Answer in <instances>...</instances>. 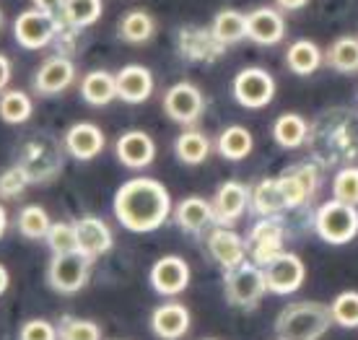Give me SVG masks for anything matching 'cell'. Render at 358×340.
<instances>
[{"instance_id":"ac0fdd59","label":"cell","mask_w":358,"mask_h":340,"mask_svg":"<svg viewBox=\"0 0 358 340\" xmlns=\"http://www.w3.org/2000/svg\"><path fill=\"white\" fill-rule=\"evenodd\" d=\"M283 34H286V24L275 8H257L247 13V39L270 47L278 45Z\"/></svg>"},{"instance_id":"52a82bcc","label":"cell","mask_w":358,"mask_h":340,"mask_svg":"<svg viewBox=\"0 0 358 340\" xmlns=\"http://www.w3.org/2000/svg\"><path fill=\"white\" fill-rule=\"evenodd\" d=\"M275 97V81L268 71L262 68H244L234 78V99L247 109L268 107Z\"/></svg>"},{"instance_id":"b9f144b4","label":"cell","mask_w":358,"mask_h":340,"mask_svg":"<svg viewBox=\"0 0 358 340\" xmlns=\"http://www.w3.org/2000/svg\"><path fill=\"white\" fill-rule=\"evenodd\" d=\"M8 81H10V60L6 55H0V94L6 91Z\"/></svg>"},{"instance_id":"d6986e66","label":"cell","mask_w":358,"mask_h":340,"mask_svg":"<svg viewBox=\"0 0 358 340\" xmlns=\"http://www.w3.org/2000/svg\"><path fill=\"white\" fill-rule=\"evenodd\" d=\"M208 252H210V257L218 262V265H224L226 270L236 268V265H242L244 262V239L239 236L236 232L231 229H213L210 236H208Z\"/></svg>"},{"instance_id":"6da1fadb","label":"cell","mask_w":358,"mask_h":340,"mask_svg":"<svg viewBox=\"0 0 358 340\" xmlns=\"http://www.w3.org/2000/svg\"><path fill=\"white\" fill-rule=\"evenodd\" d=\"M115 215L127 232L148 234L166 224L171 215L169 190L151 177L125 182L115 195Z\"/></svg>"},{"instance_id":"30bf717a","label":"cell","mask_w":358,"mask_h":340,"mask_svg":"<svg viewBox=\"0 0 358 340\" xmlns=\"http://www.w3.org/2000/svg\"><path fill=\"white\" fill-rule=\"evenodd\" d=\"M151 286L164 296H177L189 286V265L177 255L156 260L151 268Z\"/></svg>"},{"instance_id":"ba28073f","label":"cell","mask_w":358,"mask_h":340,"mask_svg":"<svg viewBox=\"0 0 358 340\" xmlns=\"http://www.w3.org/2000/svg\"><path fill=\"white\" fill-rule=\"evenodd\" d=\"M306 268L304 262L291 255V252H280L275 260H270L265 265V281H268V291L273 294H294L296 288L304 283Z\"/></svg>"},{"instance_id":"9c48e42d","label":"cell","mask_w":358,"mask_h":340,"mask_svg":"<svg viewBox=\"0 0 358 340\" xmlns=\"http://www.w3.org/2000/svg\"><path fill=\"white\" fill-rule=\"evenodd\" d=\"M164 112L174 120V122H182V125H189L195 122L200 112H203V94L197 86L182 81L174 83L166 94H164Z\"/></svg>"},{"instance_id":"8992f818","label":"cell","mask_w":358,"mask_h":340,"mask_svg":"<svg viewBox=\"0 0 358 340\" xmlns=\"http://www.w3.org/2000/svg\"><path fill=\"white\" fill-rule=\"evenodd\" d=\"M13 34L24 50H45L57 34V18L39 8L24 10L13 21Z\"/></svg>"},{"instance_id":"44dd1931","label":"cell","mask_w":358,"mask_h":340,"mask_svg":"<svg viewBox=\"0 0 358 340\" xmlns=\"http://www.w3.org/2000/svg\"><path fill=\"white\" fill-rule=\"evenodd\" d=\"M153 332L162 340H179L189 330V312L182 304H164L151 317Z\"/></svg>"},{"instance_id":"4316f807","label":"cell","mask_w":358,"mask_h":340,"mask_svg":"<svg viewBox=\"0 0 358 340\" xmlns=\"http://www.w3.org/2000/svg\"><path fill=\"white\" fill-rule=\"evenodd\" d=\"M252 208L260 215H278L280 211H286L288 203L278 179H262L260 185L252 190Z\"/></svg>"},{"instance_id":"8fae6325","label":"cell","mask_w":358,"mask_h":340,"mask_svg":"<svg viewBox=\"0 0 358 340\" xmlns=\"http://www.w3.org/2000/svg\"><path fill=\"white\" fill-rule=\"evenodd\" d=\"M283 252V229L275 218H262L260 224L252 226L250 232V255L257 265H268Z\"/></svg>"},{"instance_id":"bcb514c9","label":"cell","mask_w":358,"mask_h":340,"mask_svg":"<svg viewBox=\"0 0 358 340\" xmlns=\"http://www.w3.org/2000/svg\"><path fill=\"white\" fill-rule=\"evenodd\" d=\"M0 27H3V10H0Z\"/></svg>"},{"instance_id":"f6af8a7d","label":"cell","mask_w":358,"mask_h":340,"mask_svg":"<svg viewBox=\"0 0 358 340\" xmlns=\"http://www.w3.org/2000/svg\"><path fill=\"white\" fill-rule=\"evenodd\" d=\"M6 229H8V213H6V208L0 206V239L6 236Z\"/></svg>"},{"instance_id":"2e32d148","label":"cell","mask_w":358,"mask_h":340,"mask_svg":"<svg viewBox=\"0 0 358 340\" xmlns=\"http://www.w3.org/2000/svg\"><path fill=\"white\" fill-rule=\"evenodd\" d=\"M153 94V76L145 65H125L117 73V99L127 104H143Z\"/></svg>"},{"instance_id":"5b68a950","label":"cell","mask_w":358,"mask_h":340,"mask_svg":"<svg viewBox=\"0 0 358 340\" xmlns=\"http://www.w3.org/2000/svg\"><path fill=\"white\" fill-rule=\"evenodd\" d=\"M94 260L89 255H83L81 250L76 252H65V255H55L52 262H50V286L60 294H76L86 286L89 281V270Z\"/></svg>"},{"instance_id":"d590c367","label":"cell","mask_w":358,"mask_h":340,"mask_svg":"<svg viewBox=\"0 0 358 340\" xmlns=\"http://www.w3.org/2000/svg\"><path fill=\"white\" fill-rule=\"evenodd\" d=\"M332 195L335 200L358 206V167H345L332 179Z\"/></svg>"},{"instance_id":"484cf974","label":"cell","mask_w":358,"mask_h":340,"mask_svg":"<svg viewBox=\"0 0 358 340\" xmlns=\"http://www.w3.org/2000/svg\"><path fill=\"white\" fill-rule=\"evenodd\" d=\"M210 31L218 39V45H236V42L247 39V16L239 13V10L226 8L215 16Z\"/></svg>"},{"instance_id":"74e56055","label":"cell","mask_w":358,"mask_h":340,"mask_svg":"<svg viewBox=\"0 0 358 340\" xmlns=\"http://www.w3.org/2000/svg\"><path fill=\"white\" fill-rule=\"evenodd\" d=\"M29 179H31V174L24 167L6 169L0 174V197H18L29 187Z\"/></svg>"},{"instance_id":"f35d334b","label":"cell","mask_w":358,"mask_h":340,"mask_svg":"<svg viewBox=\"0 0 358 340\" xmlns=\"http://www.w3.org/2000/svg\"><path fill=\"white\" fill-rule=\"evenodd\" d=\"M60 340H101V330L91 320H65L60 327Z\"/></svg>"},{"instance_id":"cb8c5ba5","label":"cell","mask_w":358,"mask_h":340,"mask_svg":"<svg viewBox=\"0 0 358 340\" xmlns=\"http://www.w3.org/2000/svg\"><path fill=\"white\" fill-rule=\"evenodd\" d=\"M215 148L218 153L229 159V162H242L252 153L255 148V141H252V133L247 127L242 125H229L224 133L218 135V141H215Z\"/></svg>"},{"instance_id":"7bdbcfd3","label":"cell","mask_w":358,"mask_h":340,"mask_svg":"<svg viewBox=\"0 0 358 340\" xmlns=\"http://www.w3.org/2000/svg\"><path fill=\"white\" fill-rule=\"evenodd\" d=\"M275 3L286 10H299V8H304L309 0H275Z\"/></svg>"},{"instance_id":"d6a6232c","label":"cell","mask_w":358,"mask_h":340,"mask_svg":"<svg viewBox=\"0 0 358 340\" xmlns=\"http://www.w3.org/2000/svg\"><path fill=\"white\" fill-rule=\"evenodd\" d=\"M120 36L130 45H143L153 36V18L145 10H130L120 21Z\"/></svg>"},{"instance_id":"8d00e7d4","label":"cell","mask_w":358,"mask_h":340,"mask_svg":"<svg viewBox=\"0 0 358 340\" xmlns=\"http://www.w3.org/2000/svg\"><path fill=\"white\" fill-rule=\"evenodd\" d=\"M47 244L55 255H65V252H76L78 250V236H76V224H65V221H57V224L50 226V234H47Z\"/></svg>"},{"instance_id":"9a60e30c","label":"cell","mask_w":358,"mask_h":340,"mask_svg":"<svg viewBox=\"0 0 358 340\" xmlns=\"http://www.w3.org/2000/svg\"><path fill=\"white\" fill-rule=\"evenodd\" d=\"M104 133L94 122H76L65 133V148L71 151L73 159L78 162H91L104 151Z\"/></svg>"},{"instance_id":"7a4b0ae2","label":"cell","mask_w":358,"mask_h":340,"mask_svg":"<svg viewBox=\"0 0 358 340\" xmlns=\"http://www.w3.org/2000/svg\"><path fill=\"white\" fill-rule=\"evenodd\" d=\"M335 323L330 306L317 302H299L286 306L275 323L278 340H320Z\"/></svg>"},{"instance_id":"d4e9b609","label":"cell","mask_w":358,"mask_h":340,"mask_svg":"<svg viewBox=\"0 0 358 340\" xmlns=\"http://www.w3.org/2000/svg\"><path fill=\"white\" fill-rule=\"evenodd\" d=\"M286 63L296 76H312L322 65V50L314 45L312 39H299L288 47Z\"/></svg>"},{"instance_id":"ee69618b","label":"cell","mask_w":358,"mask_h":340,"mask_svg":"<svg viewBox=\"0 0 358 340\" xmlns=\"http://www.w3.org/2000/svg\"><path fill=\"white\" fill-rule=\"evenodd\" d=\"M8 283H10L8 268H6V265H0V296L8 291Z\"/></svg>"},{"instance_id":"836d02e7","label":"cell","mask_w":358,"mask_h":340,"mask_svg":"<svg viewBox=\"0 0 358 340\" xmlns=\"http://www.w3.org/2000/svg\"><path fill=\"white\" fill-rule=\"evenodd\" d=\"M50 215L42 206H27L18 213V232L27 239H47L50 234Z\"/></svg>"},{"instance_id":"277c9868","label":"cell","mask_w":358,"mask_h":340,"mask_svg":"<svg viewBox=\"0 0 358 340\" xmlns=\"http://www.w3.org/2000/svg\"><path fill=\"white\" fill-rule=\"evenodd\" d=\"M268 291V281H265V270L257 268V262H242L236 268L226 270V299L234 306H255Z\"/></svg>"},{"instance_id":"4dcf8cb0","label":"cell","mask_w":358,"mask_h":340,"mask_svg":"<svg viewBox=\"0 0 358 340\" xmlns=\"http://www.w3.org/2000/svg\"><path fill=\"white\" fill-rule=\"evenodd\" d=\"M34 107L24 91H3L0 94V120L8 125H21L31 117Z\"/></svg>"},{"instance_id":"7c38bea8","label":"cell","mask_w":358,"mask_h":340,"mask_svg":"<svg viewBox=\"0 0 358 340\" xmlns=\"http://www.w3.org/2000/svg\"><path fill=\"white\" fill-rule=\"evenodd\" d=\"M117 159L130 167V169H143L156 159V143L153 138L143 130H127L117 138L115 143Z\"/></svg>"},{"instance_id":"83f0119b","label":"cell","mask_w":358,"mask_h":340,"mask_svg":"<svg viewBox=\"0 0 358 340\" xmlns=\"http://www.w3.org/2000/svg\"><path fill=\"white\" fill-rule=\"evenodd\" d=\"M210 141H208L203 133H197V130H187V133H182L177 138V143H174V151H177V159L185 164H203L210 156Z\"/></svg>"},{"instance_id":"ffe728a7","label":"cell","mask_w":358,"mask_h":340,"mask_svg":"<svg viewBox=\"0 0 358 340\" xmlns=\"http://www.w3.org/2000/svg\"><path fill=\"white\" fill-rule=\"evenodd\" d=\"M247 203H250V192H247V187H244L242 182H224V185L218 187L215 200H213L215 221L221 226L234 224V221L244 213Z\"/></svg>"},{"instance_id":"603a6c76","label":"cell","mask_w":358,"mask_h":340,"mask_svg":"<svg viewBox=\"0 0 358 340\" xmlns=\"http://www.w3.org/2000/svg\"><path fill=\"white\" fill-rule=\"evenodd\" d=\"M81 97L91 107H104L117 99V76L109 71H91L81 81Z\"/></svg>"},{"instance_id":"5bb4252c","label":"cell","mask_w":358,"mask_h":340,"mask_svg":"<svg viewBox=\"0 0 358 340\" xmlns=\"http://www.w3.org/2000/svg\"><path fill=\"white\" fill-rule=\"evenodd\" d=\"M73 78H76V65L68 57L63 55L47 57L34 76V89L45 97H55V94H63L73 83Z\"/></svg>"},{"instance_id":"e0dca14e","label":"cell","mask_w":358,"mask_h":340,"mask_svg":"<svg viewBox=\"0 0 358 340\" xmlns=\"http://www.w3.org/2000/svg\"><path fill=\"white\" fill-rule=\"evenodd\" d=\"M278 185L283 190V197H286L288 208L304 206L306 200L314 195V190H317V169L309 167V164L294 167V169L283 171V174L278 177Z\"/></svg>"},{"instance_id":"ab89813d","label":"cell","mask_w":358,"mask_h":340,"mask_svg":"<svg viewBox=\"0 0 358 340\" xmlns=\"http://www.w3.org/2000/svg\"><path fill=\"white\" fill-rule=\"evenodd\" d=\"M21 340H57V327L47 320H29L21 327Z\"/></svg>"},{"instance_id":"60d3db41","label":"cell","mask_w":358,"mask_h":340,"mask_svg":"<svg viewBox=\"0 0 358 340\" xmlns=\"http://www.w3.org/2000/svg\"><path fill=\"white\" fill-rule=\"evenodd\" d=\"M34 3V8L45 10V13H63L65 8V0H31Z\"/></svg>"},{"instance_id":"4fadbf2b","label":"cell","mask_w":358,"mask_h":340,"mask_svg":"<svg viewBox=\"0 0 358 340\" xmlns=\"http://www.w3.org/2000/svg\"><path fill=\"white\" fill-rule=\"evenodd\" d=\"M76 236H78V250L83 255H89L91 260L101 257L112 250L115 244V236H112V229L107 226V221H101L96 215H83L76 221Z\"/></svg>"},{"instance_id":"7402d4cb","label":"cell","mask_w":358,"mask_h":340,"mask_svg":"<svg viewBox=\"0 0 358 340\" xmlns=\"http://www.w3.org/2000/svg\"><path fill=\"white\" fill-rule=\"evenodd\" d=\"M174 218L177 224L189 234L203 232L208 224L215 221L213 203H208L206 197H185L177 208H174Z\"/></svg>"},{"instance_id":"f546056e","label":"cell","mask_w":358,"mask_h":340,"mask_svg":"<svg viewBox=\"0 0 358 340\" xmlns=\"http://www.w3.org/2000/svg\"><path fill=\"white\" fill-rule=\"evenodd\" d=\"M101 0H65L63 21L73 29H86L101 18Z\"/></svg>"},{"instance_id":"e575fe53","label":"cell","mask_w":358,"mask_h":340,"mask_svg":"<svg viewBox=\"0 0 358 340\" xmlns=\"http://www.w3.org/2000/svg\"><path fill=\"white\" fill-rule=\"evenodd\" d=\"M332 320L341 327H358V291H343L330 304Z\"/></svg>"},{"instance_id":"3957f363","label":"cell","mask_w":358,"mask_h":340,"mask_svg":"<svg viewBox=\"0 0 358 340\" xmlns=\"http://www.w3.org/2000/svg\"><path fill=\"white\" fill-rule=\"evenodd\" d=\"M314 226L327 244H348L358 234V211L350 203L330 200L317 211Z\"/></svg>"},{"instance_id":"f1b7e54d","label":"cell","mask_w":358,"mask_h":340,"mask_svg":"<svg viewBox=\"0 0 358 340\" xmlns=\"http://www.w3.org/2000/svg\"><path fill=\"white\" fill-rule=\"evenodd\" d=\"M273 138H275V143L283 146V148H299V146L306 141L304 117L294 115V112L280 115L275 120V125H273Z\"/></svg>"},{"instance_id":"1f68e13d","label":"cell","mask_w":358,"mask_h":340,"mask_svg":"<svg viewBox=\"0 0 358 340\" xmlns=\"http://www.w3.org/2000/svg\"><path fill=\"white\" fill-rule=\"evenodd\" d=\"M327 60L335 71L356 73L358 71V39L356 36H341L327 50Z\"/></svg>"}]
</instances>
